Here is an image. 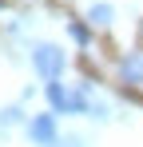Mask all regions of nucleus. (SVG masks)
Wrapping results in <instances>:
<instances>
[{
	"mask_svg": "<svg viewBox=\"0 0 143 147\" xmlns=\"http://www.w3.org/2000/svg\"><path fill=\"white\" fill-rule=\"evenodd\" d=\"M64 64H68V56H64V48H56V44H36L32 48V68L44 76V80H60L64 76Z\"/></svg>",
	"mask_w": 143,
	"mask_h": 147,
	"instance_id": "f257e3e1",
	"label": "nucleus"
},
{
	"mask_svg": "<svg viewBox=\"0 0 143 147\" xmlns=\"http://www.w3.org/2000/svg\"><path fill=\"white\" fill-rule=\"evenodd\" d=\"M28 139L40 143V147H52V143H56V111L32 115V119H28Z\"/></svg>",
	"mask_w": 143,
	"mask_h": 147,
	"instance_id": "f03ea898",
	"label": "nucleus"
},
{
	"mask_svg": "<svg viewBox=\"0 0 143 147\" xmlns=\"http://www.w3.org/2000/svg\"><path fill=\"white\" fill-rule=\"evenodd\" d=\"M119 72L127 84H143V56L139 52H131V56H123V64H119Z\"/></svg>",
	"mask_w": 143,
	"mask_h": 147,
	"instance_id": "7ed1b4c3",
	"label": "nucleus"
},
{
	"mask_svg": "<svg viewBox=\"0 0 143 147\" xmlns=\"http://www.w3.org/2000/svg\"><path fill=\"white\" fill-rule=\"evenodd\" d=\"M88 20H92V24H111V20H115V8H111V4H92V12H88Z\"/></svg>",
	"mask_w": 143,
	"mask_h": 147,
	"instance_id": "20e7f679",
	"label": "nucleus"
},
{
	"mask_svg": "<svg viewBox=\"0 0 143 147\" xmlns=\"http://www.w3.org/2000/svg\"><path fill=\"white\" fill-rule=\"evenodd\" d=\"M12 123H20V107H4L0 111V127H12Z\"/></svg>",
	"mask_w": 143,
	"mask_h": 147,
	"instance_id": "39448f33",
	"label": "nucleus"
},
{
	"mask_svg": "<svg viewBox=\"0 0 143 147\" xmlns=\"http://www.w3.org/2000/svg\"><path fill=\"white\" fill-rule=\"evenodd\" d=\"M68 32H72V40H76V44H88V28H84V24H72Z\"/></svg>",
	"mask_w": 143,
	"mask_h": 147,
	"instance_id": "423d86ee",
	"label": "nucleus"
},
{
	"mask_svg": "<svg viewBox=\"0 0 143 147\" xmlns=\"http://www.w3.org/2000/svg\"><path fill=\"white\" fill-rule=\"evenodd\" d=\"M52 147H84V143H80L76 135H68V139H56V143H52Z\"/></svg>",
	"mask_w": 143,
	"mask_h": 147,
	"instance_id": "0eeeda50",
	"label": "nucleus"
},
{
	"mask_svg": "<svg viewBox=\"0 0 143 147\" xmlns=\"http://www.w3.org/2000/svg\"><path fill=\"white\" fill-rule=\"evenodd\" d=\"M0 4H4V0H0Z\"/></svg>",
	"mask_w": 143,
	"mask_h": 147,
	"instance_id": "6e6552de",
	"label": "nucleus"
}]
</instances>
